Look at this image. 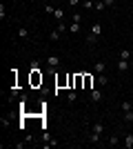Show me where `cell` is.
<instances>
[{
	"mask_svg": "<svg viewBox=\"0 0 133 149\" xmlns=\"http://www.w3.org/2000/svg\"><path fill=\"white\" fill-rule=\"evenodd\" d=\"M124 123H133V109L131 111H124Z\"/></svg>",
	"mask_w": 133,
	"mask_h": 149,
	"instance_id": "obj_13",
	"label": "cell"
},
{
	"mask_svg": "<svg viewBox=\"0 0 133 149\" xmlns=\"http://www.w3.org/2000/svg\"><path fill=\"white\" fill-rule=\"evenodd\" d=\"M53 18H58V22H62V20H64V9H62V7H56V11H53Z\"/></svg>",
	"mask_w": 133,
	"mask_h": 149,
	"instance_id": "obj_4",
	"label": "cell"
},
{
	"mask_svg": "<svg viewBox=\"0 0 133 149\" xmlns=\"http://www.w3.org/2000/svg\"><path fill=\"white\" fill-rule=\"evenodd\" d=\"M91 85H93V80H91V76H84V87H87V89H93Z\"/></svg>",
	"mask_w": 133,
	"mask_h": 149,
	"instance_id": "obj_15",
	"label": "cell"
},
{
	"mask_svg": "<svg viewBox=\"0 0 133 149\" xmlns=\"http://www.w3.org/2000/svg\"><path fill=\"white\" fill-rule=\"evenodd\" d=\"M89 140H91V143H100V136H98V134H93V131H91V136H89Z\"/></svg>",
	"mask_w": 133,
	"mask_h": 149,
	"instance_id": "obj_23",
	"label": "cell"
},
{
	"mask_svg": "<svg viewBox=\"0 0 133 149\" xmlns=\"http://www.w3.org/2000/svg\"><path fill=\"white\" fill-rule=\"evenodd\" d=\"M53 11H56L53 5H44V13H51V16H53Z\"/></svg>",
	"mask_w": 133,
	"mask_h": 149,
	"instance_id": "obj_19",
	"label": "cell"
},
{
	"mask_svg": "<svg viewBox=\"0 0 133 149\" xmlns=\"http://www.w3.org/2000/svg\"><path fill=\"white\" fill-rule=\"evenodd\" d=\"M82 5H84V9H95V2H91V0H84Z\"/></svg>",
	"mask_w": 133,
	"mask_h": 149,
	"instance_id": "obj_21",
	"label": "cell"
},
{
	"mask_svg": "<svg viewBox=\"0 0 133 149\" xmlns=\"http://www.w3.org/2000/svg\"><path fill=\"white\" fill-rule=\"evenodd\" d=\"M69 31H71V33H80V31H82V27H80V22H71Z\"/></svg>",
	"mask_w": 133,
	"mask_h": 149,
	"instance_id": "obj_7",
	"label": "cell"
},
{
	"mask_svg": "<svg viewBox=\"0 0 133 149\" xmlns=\"http://www.w3.org/2000/svg\"><path fill=\"white\" fill-rule=\"evenodd\" d=\"M67 2H69L71 7H78V5H80V0H67Z\"/></svg>",
	"mask_w": 133,
	"mask_h": 149,
	"instance_id": "obj_27",
	"label": "cell"
},
{
	"mask_svg": "<svg viewBox=\"0 0 133 149\" xmlns=\"http://www.w3.org/2000/svg\"><path fill=\"white\" fill-rule=\"evenodd\" d=\"M89 98L93 100V102H102V98H104V93H102V89H91V93H89Z\"/></svg>",
	"mask_w": 133,
	"mask_h": 149,
	"instance_id": "obj_1",
	"label": "cell"
},
{
	"mask_svg": "<svg viewBox=\"0 0 133 149\" xmlns=\"http://www.w3.org/2000/svg\"><path fill=\"white\" fill-rule=\"evenodd\" d=\"M95 71H98V74H102V71H104V69H107V62H104V60H98V62H95Z\"/></svg>",
	"mask_w": 133,
	"mask_h": 149,
	"instance_id": "obj_6",
	"label": "cell"
},
{
	"mask_svg": "<svg viewBox=\"0 0 133 149\" xmlns=\"http://www.w3.org/2000/svg\"><path fill=\"white\" fill-rule=\"evenodd\" d=\"M98 85H100V87H104V85H107V76H104V74H100V78H98Z\"/></svg>",
	"mask_w": 133,
	"mask_h": 149,
	"instance_id": "obj_20",
	"label": "cell"
},
{
	"mask_svg": "<svg viewBox=\"0 0 133 149\" xmlns=\"http://www.w3.org/2000/svg\"><path fill=\"white\" fill-rule=\"evenodd\" d=\"M122 145H124L127 149H133V134H127L124 140H122Z\"/></svg>",
	"mask_w": 133,
	"mask_h": 149,
	"instance_id": "obj_3",
	"label": "cell"
},
{
	"mask_svg": "<svg viewBox=\"0 0 133 149\" xmlns=\"http://www.w3.org/2000/svg\"><path fill=\"white\" fill-rule=\"evenodd\" d=\"M129 58H131V51H129V49H122L120 51V60H129Z\"/></svg>",
	"mask_w": 133,
	"mask_h": 149,
	"instance_id": "obj_12",
	"label": "cell"
},
{
	"mask_svg": "<svg viewBox=\"0 0 133 149\" xmlns=\"http://www.w3.org/2000/svg\"><path fill=\"white\" fill-rule=\"evenodd\" d=\"M102 2H104L107 7H113V5H115V0H102Z\"/></svg>",
	"mask_w": 133,
	"mask_h": 149,
	"instance_id": "obj_26",
	"label": "cell"
},
{
	"mask_svg": "<svg viewBox=\"0 0 133 149\" xmlns=\"http://www.w3.org/2000/svg\"><path fill=\"white\" fill-rule=\"evenodd\" d=\"M18 36L22 38V40H27V38H29V31H27L25 27H20V29H18Z\"/></svg>",
	"mask_w": 133,
	"mask_h": 149,
	"instance_id": "obj_11",
	"label": "cell"
},
{
	"mask_svg": "<svg viewBox=\"0 0 133 149\" xmlns=\"http://www.w3.org/2000/svg\"><path fill=\"white\" fill-rule=\"evenodd\" d=\"M104 7H107V5H104V2H102V0H98V2H95V9H98V11H102V9H104Z\"/></svg>",
	"mask_w": 133,
	"mask_h": 149,
	"instance_id": "obj_24",
	"label": "cell"
},
{
	"mask_svg": "<svg viewBox=\"0 0 133 149\" xmlns=\"http://www.w3.org/2000/svg\"><path fill=\"white\" fill-rule=\"evenodd\" d=\"M31 80H33V85H38V82H42V76H38V71H33Z\"/></svg>",
	"mask_w": 133,
	"mask_h": 149,
	"instance_id": "obj_14",
	"label": "cell"
},
{
	"mask_svg": "<svg viewBox=\"0 0 133 149\" xmlns=\"http://www.w3.org/2000/svg\"><path fill=\"white\" fill-rule=\"evenodd\" d=\"M102 131H104V125H102V123H95V125H93V134L102 136Z\"/></svg>",
	"mask_w": 133,
	"mask_h": 149,
	"instance_id": "obj_8",
	"label": "cell"
},
{
	"mask_svg": "<svg viewBox=\"0 0 133 149\" xmlns=\"http://www.w3.org/2000/svg\"><path fill=\"white\" fill-rule=\"evenodd\" d=\"M58 65H60V58H58V56H49V58H47V67H49V69H56Z\"/></svg>",
	"mask_w": 133,
	"mask_h": 149,
	"instance_id": "obj_2",
	"label": "cell"
},
{
	"mask_svg": "<svg viewBox=\"0 0 133 149\" xmlns=\"http://www.w3.org/2000/svg\"><path fill=\"white\" fill-rule=\"evenodd\" d=\"M58 31H60V33H64V31H67V25H64V22H58Z\"/></svg>",
	"mask_w": 133,
	"mask_h": 149,
	"instance_id": "obj_25",
	"label": "cell"
},
{
	"mask_svg": "<svg viewBox=\"0 0 133 149\" xmlns=\"http://www.w3.org/2000/svg\"><path fill=\"white\" fill-rule=\"evenodd\" d=\"M120 109H122V111H131V109H133V105H131V102H122V105H120Z\"/></svg>",
	"mask_w": 133,
	"mask_h": 149,
	"instance_id": "obj_17",
	"label": "cell"
},
{
	"mask_svg": "<svg viewBox=\"0 0 133 149\" xmlns=\"http://www.w3.org/2000/svg\"><path fill=\"white\" fill-rule=\"evenodd\" d=\"M60 36H62V33H60V31H51V33H49V40H53V42H56V40H60Z\"/></svg>",
	"mask_w": 133,
	"mask_h": 149,
	"instance_id": "obj_10",
	"label": "cell"
},
{
	"mask_svg": "<svg viewBox=\"0 0 133 149\" xmlns=\"http://www.w3.org/2000/svg\"><path fill=\"white\" fill-rule=\"evenodd\" d=\"M87 42L89 45H95V42H98V36H91V33H89V36H87Z\"/></svg>",
	"mask_w": 133,
	"mask_h": 149,
	"instance_id": "obj_22",
	"label": "cell"
},
{
	"mask_svg": "<svg viewBox=\"0 0 133 149\" xmlns=\"http://www.w3.org/2000/svg\"><path fill=\"white\" fill-rule=\"evenodd\" d=\"M109 145H111V147L120 145V138H118V136H111V138H109Z\"/></svg>",
	"mask_w": 133,
	"mask_h": 149,
	"instance_id": "obj_16",
	"label": "cell"
},
{
	"mask_svg": "<svg viewBox=\"0 0 133 149\" xmlns=\"http://www.w3.org/2000/svg\"><path fill=\"white\" fill-rule=\"evenodd\" d=\"M129 69V60H120L118 62V71H127Z\"/></svg>",
	"mask_w": 133,
	"mask_h": 149,
	"instance_id": "obj_9",
	"label": "cell"
},
{
	"mask_svg": "<svg viewBox=\"0 0 133 149\" xmlns=\"http://www.w3.org/2000/svg\"><path fill=\"white\" fill-rule=\"evenodd\" d=\"M102 33V25L100 22H93V25H91V36H100Z\"/></svg>",
	"mask_w": 133,
	"mask_h": 149,
	"instance_id": "obj_5",
	"label": "cell"
},
{
	"mask_svg": "<svg viewBox=\"0 0 133 149\" xmlns=\"http://www.w3.org/2000/svg\"><path fill=\"white\" fill-rule=\"evenodd\" d=\"M76 98H78L76 91H69V93H67V100H69V102H76Z\"/></svg>",
	"mask_w": 133,
	"mask_h": 149,
	"instance_id": "obj_18",
	"label": "cell"
}]
</instances>
